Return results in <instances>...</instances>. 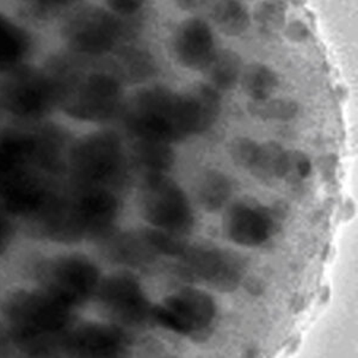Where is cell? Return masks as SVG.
<instances>
[{
	"label": "cell",
	"instance_id": "cell-1",
	"mask_svg": "<svg viewBox=\"0 0 358 358\" xmlns=\"http://www.w3.org/2000/svg\"><path fill=\"white\" fill-rule=\"evenodd\" d=\"M121 113L134 138L172 145L210 129L220 116L221 97L208 84L184 91L150 86L138 91Z\"/></svg>",
	"mask_w": 358,
	"mask_h": 358
},
{
	"label": "cell",
	"instance_id": "cell-2",
	"mask_svg": "<svg viewBox=\"0 0 358 358\" xmlns=\"http://www.w3.org/2000/svg\"><path fill=\"white\" fill-rule=\"evenodd\" d=\"M71 310L40 289L11 295L3 315L10 337L20 349L34 356H49L60 350L71 325Z\"/></svg>",
	"mask_w": 358,
	"mask_h": 358
},
{
	"label": "cell",
	"instance_id": "cell-3",
	"mask_svg": "<svg viewBox=\"0 0 358 358\" xmlns=\"http://www.w3.org/2000/svg\"><path fill=\"white\" fill-rule=\"evenodd\" d=\"M127 157L122 140L111 131L86 135L69 150L67 175L78 187H103L117 192L124 182Z\"/></svg>",
	"mask_w": 358,
	"mask_h": 358
},
{
	"label": "cell",
	"instance_id": "cell-4",
	"mask_svg": "<svg viewBox=\"0 0 358 358\" xmlns=\"http://www.w3.org/2000/svg\"><path fill=\"white\" fill-rule=\"evenodd\" d=\"M57 84L59 103L74 118L103 122L122 110V83L115 73H72Z\"/></svg>",
	"mask_w": 358,
	"mask_h": 358
},
{
	"label": "cell",
	"instance_id": "cell-5",
	"mask_svg": "<svg viewBox=\"0 0 358 358\" xmlns=\"http://www.w3.org/2000/svg\"><path fill=\"white\" fill-rule=\"evenodd\" d=\"M138 208L152 228L182 236L192 231V202L176 180L164 172H146L138 189Z\"/></svg>",
	"mask_w": 358,
	"mask_h": 358
},
{
	"label": "cell",
	"instance_id": "cell-6",
	"mask_svg": "<svg viewBox=\"0 0 358 358\" xmlns=\"http://www.w3.org/2000/svg\"><path fill=\"white\" fill-rule=\"evenodd\" d=\"M217 307L210 294L185 287L153 306L152 322L176 334L202 339L215 322Z\"/></svg>",
	"mask_w": 358,
	"mask_h": 358
},
{
	"label": "cell",
	"instance_id": "cell-7",
	"mask_svg": "<svg viewBox=\"0 0 358 358\" xmlns=\"http://www.w3.org/2000/svg\"><path fill=\"white\" fill-rule=\"evenodd\" d=\"M38 281L41 290L72 310L96 295L101 273L86 257L74 255L59 257L42 265Z\"/></svg>",
	"mask_w": 358,
	"mask_h": 358
},
{
	"label": "cell",
	"instance_id": "cell-8",
	"mask_svg": "<svg viewBox=\"0 0 358 358\" xmlns=\"http://www.w3.org/2000/svg\"><path fill=\"white\" fill-rule=\"evenodd\" d=\"M173 261L180 276L221 292H232L244 278L241 257L215 246L185 244Z\"/></svg>",
	"mask_w": 358,
	"mask_h": 358
},
{
	"label": "cell",
	"instance_id": "cell-9",
	"mask_svg": "<svg viewBox=\"0 0 358 358\" xmlns=\"http://www.w3.org/2000/svg\"><path fill=\"white\" fill-rule=\"evenodd\" d=\"M96 295L118 326L138 327L152 322L153 306L133 273L122 271L101 280Z\"/></svg>",
	"mask_w": 358,
	"mask_h": 358
},
{
	"label": "cell",
	"instance_id": "cell-10",
	"mask_svg": "<svg viewBox=\"0 0 358 358\" xmlns=\"http://www.w3.org/2000/svg\"><path fill=\"white\" fill-rule=\"evenodd\" d=\"M128 33L129 28L121 17L101 8L84 11L67 27L69 45L90 57L110 53Z\"/></svg>",
	"mask_w": 358,
	"mask_h": 358
},
{
	"label": "cell",
	"instance_id": "cell-11",
	"mask_svg": "<svg viewBox=\"0 0 358 358\" xmlns=\"http://www.w3.org/2000/svg\"><path fill=\"white\" fill-rule=\"evenodd\" d=\"M275 214L258 201H236L224 214V233L239 246L257 248L265 244L275 232Z\"/></svg>",
	"mask_w": 358,
	"mask_h": 358
},
{
	"label": "cell",
	"instance_id": "cell-12",
	"mask_svg": "<svg viewBox=\"0 0 358 358\" xmlns=\"http://www.w3.org/2000/svg\"><path fill=\"white\" fill-rule=\"evenodd\" d=\"M229 155L257 178L271 180L292 175V152L273 141L258 143L252 138H236L229 145Z\"/></svg>",
	"mask_w": 358,
	"mask_h": 358
},
{
	"label": "cell",
	"instance_id": "cell-13",
	"mask_svg": "<svg viewBox=\"0 0 358 358\" xmlns=\"http://www.w3.org/2000/svg\"><path fill=\"white\" fill-rule=\"evenodd\" d=\"M171 49L179 65L196 72H204L219 52L213 29L201 17H189L176 27Z\"/></svg>",
	"mask_w": 358,
	"mask_h": 358
},
{
	"label": "cell",
	"instance_id": "cell-14",
	"mask_svg": "<svg viewBox=\"0 0 358 358\" xmlns=\"http://www.w3.org/2000/svg\"><path fill=\"white\" fill-rule=\"evenodd\" d=\"M128 342L121 326L85 324L66 332L59 351L77 357H116L126 351Z\"/></svg>",
	"mask_w": 358,
	"mask_h": 358
},
{
	"label": "cell",
	"instance_id": "cell-15",
	"mask_svg": "<svg viewBox=\"0 0 358 358\" xmlns=\"http://www.w3.org/2000/svg\"><path fill=\"white\" fill-rule=\"evenodd\" d=\"M233 192L232 180L217 170H209L196 185V200L206 212L220 210L231 199Z\"/></svg>",
	"mask_w": 358,
	"mask_h": 358
},
{
	"label": "cell",
	"instance_id": "cell-16",
	"mask_svg": "<svg viewBox=\"0 0 358 358\" xmlns=\"http://www.w3.org/2000/svg\"><path fill=\"white\" fill-rule=\"evenodd\" d=\"M244 64L241 55L231 49L219 50L212 64L204 72L207 73L208 85L216 91H228L241 82Z\"/></svg>",
	"mask_w": 358,
	"mask_h": 358
},
{
	"label": "cell",
	"instance_id": "cell-17",
	"mask_svg": "<svg viewBox=\"0 0 358 358\" xmlns=\"http://www.w3.org/2000/svg\"><path fill=\"white\" fill-rule=\"evenodd\" d=\"M214 24L228 37L241 36L251 25V15L241 1H215L210 8Z\"/></svg>",
	"mask_w": 358,
	"mask_h": 358
},
{
	"label": "cell",
	"instance_id": "cell-18",
	"mask_svg": "<svg viewBox=\"0 0 358 358\" xmlns=\"http://www.w3.org/2000/svg\"><path fill=\"white\" fill-rule=\"evenodd\" d=\"M241 87L251 102H263L271 98L280 85L276 72L263 64L245 66L241 77Z\"/></svg>",
	"mask_w": 358,
	"mask_h": 358
},
{
	"label": "cell",
	"instance_id": "cell-19",
	"mask_svg": "<svg viewBox=\"0 0 358 358\" xmlns=\"http://www.w3.org/2000/svg\"><path fill=\"white\" fill-rule=\"evenodd\" d=\"M133 153L146 172L166 173L175 164V152L169 143L135 138Z\"/></svg>",
	"mask_w": 358,
	"mask_h": 358
},
{
	"label": "cell",
	"instance_id": "cell-20",
	"mask_svg": "<svg viewBox=\"0 0 358 358\" xmlns=\"http://www.w3.org/2000/svg\"><path fill=\"white\" fill-rule=\"evenodd\" d=\"M250 113L263 121H289L297 114V104L290 99H271L263 102H250Z\"/></svg>",
	"mask_w": 358,
	"mask_h": 358
},
{
	"label": "cell",
	"instance_id": "cell-21",
	"mask_svg": "<svg viewBox=\"0 0 358 358\" xmlns=\"http://www.w3.org/2000/svg\"><path fill=\"white\" fill-rule=\"evenodd\" d=\"M285 11L287 8L282 1H263L257 5L253 17L262 28L276 31L285 27Z\"/></svg>",
	"mask_w": 358,
	"mask_h": 358
},
{
	"label": "cell",
	"instance_id": "cell-22",
	"mask_svg": "<svg viewBox=\"0 0 358 358\" xmlns=\"http://www.w3.org/2000/svg\"><path fill=\"white\" fill-rule=\"evenodd\" d=\"M109 8L113 13L121 18L135 16L136 13L143 8L145 3L138 0H114V1H106Z\"/></svg>",
	"mask_w": 358,
	"mask_h": 358
},
{
	"label": "cell",
	"instance_id": "cell-23",
	"mask_svg": "<svg viewBox=\"0 0 358 358\" xmlns=\"http://www.w3.org/2000/svg\"><path fill=\"white\" fill-rule=\"evenodd\" d=\"M312 171V163L307 155L302 152H292V175L305 179Z\"/></svg>",
	"mask_w": 358,
	"mask_h": 358
},
{
	"label": "cell",
	"instance_id": "cell-24",
	"mask_svg": "<svg viewBox=\"0 0 358 358\" xmlns=\"http://www.w3.org/2000/svg\"><path fill=\"white\" fill-rule=\"evenodd\" d=\"M285 35L289 41L300 43L310 36V29L301 21H292L285 25Z\"/></svg>",
	"mask_w": 358,
	"mask_h": 358
},
{
	"label": "cell",
	"instance_id": "cell-25",
	"mask_svg": "<svg viewBox=\"0 0 358 358\" xmlns=\"http://www.w3.org/2000/svg\"><path fill=\"white\" fill-rule=\"evenodd\" d=\"M13 234L11 222L5 216L0 215V255L4 252L10 243H11Z\"/></svg>",
	"mask_w": 358,
	"mask_h": 358
}]
</instances>
